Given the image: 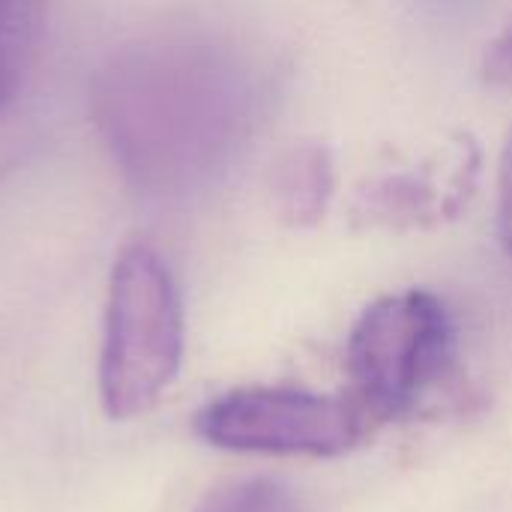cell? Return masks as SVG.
Segmentation results:
<instances>
[{
  "mask_svg": "<svg viewBox=\"0 0 512 512\" xmlns=\"http://www.w3.org/2000/svg\"><path fill=\"white\" fill-rule=\"evenodd\" d=\"M249 84L213 42L156 36L111 54L90 108L120 174L147 195H183L228 159L246 126Z\"/></svg>",
  "mask_w": 512,
  "mask_h": 512,
  "instance_id": "obj_1",
  "label": "cell"
},
{
  "mask_svg": "<svg viewBox=\"0 0 512 512\" xmlns=\"http://www.w3.org/2000/svg\"><path fill=\"white\" fill-rule=\"evenodd\" d=\"M183 363V306L168 264L144 243L120 252L111 270L99 399L111 420L153 411Z\"/></svg>",
  "mask_w": 512,
  "mask_h": 512,
  "instance_id": "obj_2",
  "label": "cell"
},
{
  "mask_svg": "<svg viewBox=\"0 0 512 512\" xmlns=\"http://www.w3.org/2000/svg\"><path fill=\"white\" fill-rule=\"evenodd\" d=\"M456 366V324L444 300L411 288L378 297L345 342L348 396L375 426L402 420Z\"/></svg>",
  "mask_w": 512,
  "mask_h": 512,
  "instance_id": "obj_3",
  "label": "cell"
},
{
  "mask_svg": "<svg viewBox=\"0 0 512 512\" xmlns=\"http://www.w3.org/2000/svg\"><path fill=\"white\" fill-rule=\"evenodd\" d=\"M195 432L228 453L333 459L360 447L372 435V423L348 393L240 387L207 402L195 414Z\"/></svg>",
  "mask_w": 512,
  "mask_h": 512,
  "instance_id": "obj_4",
  "label": "cell"
},
{
  "mask_svg": "<svg viewBox=\"0 0 512 512\" xmlns=\"http://www.w3.org/2000/svg\"><path fill=\"white\" fill-rule=\"evenodd\" d=\"M333 189V162L330 153L318 144L291 150L273 171V198L282 219L294 225L315 222Z\"/></svg>",
  "mask_w": 512,
  "mask_h": 512,
  "instance_id": "obj_5",
  "label": "cell"
},
{
  "mask_svg": "<svg viewBox=\"0 0 512 512\" xmlns=\"http://www.w3.org/2000/svg\"><path fill=\"white\" fill-rule=\"evenodd\" d=\"M45 0H0V111L18 96L36 57Z\"/></svg>",
  "mask_w": 512,
  "mask_h": 512,
  "instance_id": "obj_6",
  "label": "cell"
},
{
  "mask_svg": "<svg viewBox=\"0 0 512 512\" xmlns=\"http://www.w3.org/2000/svg\"><path fill=\"white\" fill-rule=\"evenodd\" d=\"M195 512H300V507L282 483L237 480L210 492Z\"/></svg>",
  "mask_w": 512,
  "mask_h": 512,
  "instance_id": "obj_7",
  "label": "cell"
},
{
  "mask_svg": "<svg viewBox=\"0 0 512 512\" xmlns=\"http://www.w3.org/2000/svg\"><path fill=\"white\" fill-rule=\"evenodd\" d=\"M498 237L504 252L512 258V129L498 165Z\"/></svg>",
  "mask_w": 512,
  "mask_h": 512,
  "instance_id": "obj_8",
  "label": "cell"
},
{
  "mask_svg": "<svg viewBox=\"0 0 512 512\" xmlns=\"http://www.w3.org/2000/svg\"><path fill=\"white\" fill-rule=\"evenodd\" d=\"M483 72L495 84L512 81V24L492 42V48L486 54V63H483Z\"/></svg>",
  "mask_w": 512,
  "mask_h": 512,
  "instance_id": "obj_9",
  "label": "cell"
}]
</instances>
